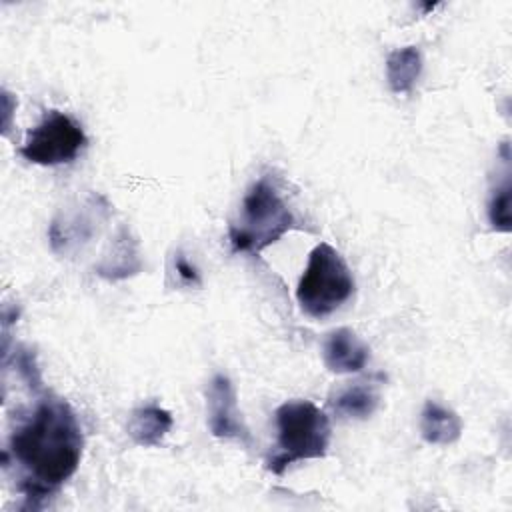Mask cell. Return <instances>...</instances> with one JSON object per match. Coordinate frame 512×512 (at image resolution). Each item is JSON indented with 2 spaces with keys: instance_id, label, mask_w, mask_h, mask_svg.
Instances as JSON below:
<instances>
[{
  "instance_id": "6da1fadb",
  "label": "cell",
  "mask_w": 512,
  "mask_h": 512,
  "mask_svg": "<svg viewBox=\"0 0 512 512\" xmlns=\"http://www.w3.org/2000/svg\"><path fill=\"white\" fill-rule=\"evenodd\" d=\"M82 448V428L70 404L56 396H44L10 432L4 464L12 460L20 466V490L34 506V500L54 494L74 476Z\"/></svg>"
},
{
  "instance_id": "7a4b0ae2",
  "label": "cell",
  "mask_w": 512,
  "mask_h": 512,
  "mask_svg": "<svg viewBox=\"0 0 512 512\" xmlns=\"http://www.w3.org/2000/svg\"><path fill=\"white\" fill-rule=\"evenodd\" d=\"M296 218L270 176L258 178L246 192L240 216L230 224L228 238L234 252L260 254L292 230Z\"/></svg>"
},
{
  "instance_id": "3957f363",
  "label": "cell",
  "mask_w": 512,
  "mask_h": 512,
  "mask_svg": "<svg viewBox=\"0 0 512 512\" xmlns=\"http://www.w3.org/2000/svg\"><path fill=\"white\" fill-rule=\"evenodd\" d=\"M276 452L266 460L272 474H284L298 460L324 458L330 446V420L310 400H288L276 408Z\"/></svg>"
},
{
  "instance_id": "277c9868",
  "label": "cell",
  "mask_w": 512,
  "mask_h": 512,
  "mask_svg": "<svg viewBox=\"0 0 512 512\" xmlns=\"http://www.w3.org/2000/svg\"><path fill=\"white\" fill-rule=\"evenodd\" d=\"M354 292V276L342 254L328 242H320L308 256V264L296 288V300L310 318H326Z\"/></svg>"
},
{
  "instance_id": "5b68a950",
  "label": "cell",
  "mask_w": 512,
  "mask_h": 512,
  "mask_svg": "<svg viewBox=\"0 0 512 512\" xmlns=\"http://www.w3.org/2000/svg\"><path fill=\"white\" fill-rule=\"evenodd\" d=\"M86 144L88 138L72 116L60 110H48L42 120L28 130L20 154L32 164L58 166L76 160Z\"/></svg>"
},
{
  "instance_id": "8992f818",
  "label": "cell",
  "mask_w": 512,
  "mask_h": 512,
  "mask_svg": "<svg viewBox=\"0 0 512 512\" xmlns=\"http://www.w3.org/2000/svg\"><path fill=\"white\" fill-rule=\"evenodd\" d=\"M208 428L216 438L236 440L244 446H252V434L238 410L236 392L226 374H216L206 386Z\"/></svg>"
},
{
  "instance_id": "52a82bcc",
  "label": "cell",
  "mask_w": 512,
  "mask_h": 512,
  "mask_svg": "<svg viewBox=\"0 0 512 512\" xmlns=\"http://www.w3.org/2000/svg\"><path fill=\"white\" fill-rule=\"evenodd\" d=\"M370 358L368 344L350 328H336L322 342V362L330 372H360Z\"/></svg>"
},
{
  "instance_id": "ba28073f",
  "label": "cell",
  "mask_w": 512,
  "mask_h": 512,
  "mask_svg": "<svg viewBox=\"0 0 512 512\" xmlns=\"http://www.w3.org/2000/svg\"><path fill=\"white\" fill-rule=\"evenodd\" d=\"M174 420L168 410L160 408L158 404H144L128 416L126 432L134 444L144 448H154L162 444L164 436L170 432Z\"/></svg>"
},
{
  "instance_id": "9c48e42d",
  "label": "cell",
  "mask_w": 512,
  "mask_h": 512,
  "mask_svg": "<svg viewBox=\"0 0 512 512\" xmlns=\"http://www.w3.org/2000/svg\"><path fill=\"white\" fill-rule=\"evenodd\" d=\"M420 434L428 444L448 446L460 438L462 420L454 410L428 400L420 414Z\"/></svg>"
},
{
  "instance_id": "30bf717a",
  "label": "cell",
  "mask_w": 512,
  "mask_h": 512,
  "mask_svg": "<svg viewBox=\"0 0 512 512\" xmlns=\"http://www.w3.org/2000/svg\"><path fill=\"white\" fill-rule=\"evenodd\" d=\"M380 404V396L376 386H372L370 382H354L348 384L340 390H336L330 400L328 406L342 418H370L376 408Z\"/></svg>"
},
{
  "instance_id": "8fae6325",
  "label": "cell",
  "mask_w": 512,
  "mask_h": 512,
  "mask_svg": "<svg viewBox=\"0 0 512 512\" xmlns=\"http://www.w3.org/2000/svg\"><path fill=\"white\" fill-rule=\"evenodd\" d=\"M422 72V54L416 46L396 48L386 58V82L392 92L406 94Z\"/></svg>"
},
{
  "instance_id": "7c38bea8",
  "label": "cell",
  "mask_w": 512,
  "mask_h": 512,
  "mask_svg": "<svg viewBox=\"0 0 512 512\" xmlns=\"http://www.w3.org/2000/svg\"><path fill=\"white\" fill-rule=\"evenodd\" d=\"M488 220L494 230H510V180L504 178L502 186H496L488 200Z\"/></svg>"
},
{
  "instance_id": "4fadbf2b",
  "label": "cell",
  "mask_w": 512,
  "mask_h": 512,
  "mask_svg": "<svg viewBox=\"0 0 512 512\" xmlns=\"http://www.w3.org/2000/svg\"><path fill=\"white\" fill-rule=\"evenodd\" d=\"M172 268H174V274H176V278H178L180 284H184V286H200V274H198V270H196L180 252L174 256Z\"/></svg>"
}]
</instances>
